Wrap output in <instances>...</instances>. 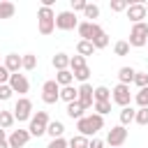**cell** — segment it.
Segmentation results:
<instances>
[{"mask_svg": "<svg viewBox=\"0 0 148 148\" xmlns=\"http://www.w3.org/2000/svg\"><path fill=\"white\" fill-rule=\"evenodd\" d=\"M81 67H86V58H83V56H79V53H76V56H72V58H69V69L74 72V69H81Z\"/></svg>", "mask_w": 148, "mask_h": 148, "instance_id": "33", "label": "cell"}, {"mask_svg": "<svg viewBox=\"0 0 148 148\" xmlns=\"http://www.w3.org/2000/svg\"><path fill=\"white\" fill-rule=\"evenodd\" d=\"M9 69L5 67V65H0V86H5V83H9Z\"/></svg>", "mask_w": 148, "mask_h": 148, "instance_id": "41", "label": "cell"}, {"mask_svg": "<svg viewBox=\"0 0 148 148\" xmlns=\"http://www.w3.org/2000/svg\"><path fill=\"white\" fill-rule=\"evenodd\" d=\"M14 120H16V118H14V111H5V109L0 111V127H2V130H9V127L14 125Z\"/></svg>", "mask_w": 148, "mask_h": 148, "instance_id": "23", "label": "cell"}, {"mask_svg": "<svg viewBox=\"0 0 148 148\" xmlns=\"http://www.w3.org/2000/svg\"><path fill=\"white\" fill-rule=\"evenodd\" d=\"M69 58H72V56H67V53H56L51 62H53V67H56L58 72H62V69L69 67Z\"/></svg>", "mask_w": 148, "mask_h": 148, "instance_id": "20", "label": "cell"}, {"mask_svg": "<svg viewBox=\"0 0 148 148\" xmlns=\"http://www.w3.org/2000/svg\"><path fill=\"white\" fill-rule=\"evenodd\" d=\"M92 109H95V113L104 116V113H109V111H111V102H95V104H92Z\"/></svg>", "mask_w": 148, "mask_h": 148, "instance_id": "35", "label": "cell"}, {"mask_svg": "<svg viewBox=\"0 0 148 148\" xmlns=\"http://www.w3.org/2000/svg\"><path fill=\"white\" fill-rule=\"evenodd\" d=\"M76 30H79V37H81V39L90 42V39H92V37H95L102 28H99L95 21H92V23H90V21H83V23H79V28H76Z\"/></svg>", "mask_w": 148, "mask_h": 148, "instance_id": "13", "label": "cell"}, {"mask_svg": "<svg viewBox=\"0 0 148 148\" xmlns=\"http://www.w3.org/2000/svg\"><path fill=\"white\" fill-rule=\"evenodd\" d=\"M49 113L46 111H37L32 118H30V125H28V132H30V136H42V134H46V127H49Z\"/></svg>", "mask_w": 148, "mask_h": 148, "instance_id": "2", "label": "cell"}, {"mask_svg": "<svg viewBox=\"0 0 148 148\" xmlns=\"http://www.w3.org/2000/svg\"><path fill=\"white\" fill-rule=\"evenodd\" d=\"M5 67L9 69V74H18V69L23 67V56H18V53L5 56Z\"/></svg>", "mask_w": 148, "mask_h": 148, "instance_id": "15", "label": "cell"}, {"mask_svg": "<svg viewBox=\"0 0 148 148\" xmlns=\"http://www.w3.org/2000/svg\"><path fill=\"white\" fill-rule=\"evenodd\" d=\"M60 99H65L67 104L76 102V99H79V88H74V86H65V88H60Z\"/></svg>", "mask_w": 148, "mask_h": 148, "instance_id": "17", "label": "cell"}, {"mask_svg": "<svg viewBox=\"0 0 148 148\" xmlns=\"http://www.w3.org/2000/svg\"><path fill=\"white\" fill-rule=\"evenodd\" d=\"M113 51H116V56H127V53H130V42H125V39L116 42Z\"/></svg>", "mask_w": 148, "mask_h": 148, "instance_id": "34", "label": "cell"}, {"mask_svg": "<svg viewBox=\"0 0 148 148\" xmlns=\"http://www.w3.org/2000/svg\"><path fill=\"white\" fill-rule=\"evenodd\" d=\"M146 5L143 2H132L130 7H127V18L132 21V23H141L143 18H146Z\"/></svg>", "mask_w": 148, "mask_h": 148, "instance_id": "12", "label": "cell"}, {"mask_svg": "<svg viewBox=\"0 0 148 148\" xmlns=\"http://www.w3.org/2000/svg\"><path fill=\"white\" fill-rule=\"evenodd\" d=\"M42 99L46 104H56L60 99V86L56 83V79H51V81H46L42 86Z\"/></svg>", "mask_w": 148, "mask_h": 148, "instance_id": "6", "label": "cell"}, {"mask_svg": "<svg viewBox=\"0 0 148 148\" xmlns=\"http://www.w3.org/2000/svg\"><path fill=\"white\" fill-rule=\"evenodd\" d=\"M14 118H16L18 123L32 118V102H30L28 97H18V99H16V104H14Z\"/></svg>", "mask_w": 148, "mask_h": 148, "instance_id": "5", "label": "cell"}, {"mask_svg": "<svg viewBox=\"0 0 148 148\" xmlns=\"http://www.w3.org/2000/svg\"><path fill=\"white\" fill-rule=\"evenodd\" d=\"M14 95V90L9 88V83H5V86H0V102H7L9 97Z\"/></svg>", "mask_w": 148, "mask_h": 148, "instance_id": "38", "label": "cell"}, {"mask_svg": "<svg viewBox=\"0 0 148 148\" xmlns=\"http://www.w3.org/2000/svg\"><path fill=\"white\" fill-rule=\"evenodd\" d=\"M86 5H88L86 0H72V12H74V14H76V12H83Z\"/></svg>", "mask_w": 148, "mask_h": 148, "instance_id": "42", "label": "cell"}, {"mask_svg": "<svg viewBox=\"0 0 148 148\" xmlns=\"http://www.w3.org/2000/svg\"><path fill=\"white\" fill-rule=\"evenodd\" d=\"M46 148H69V141H65L62 136H60V139H51V143H49Z\"/></svg>", "mask_w": 148, "mask_h": 148, "instance_id": "40", "label": "cell"}, {"mask_svg": "<svg viewBox=\"0 0 148 148\" xmlns=\"http://www.w3.org/2000/svg\"><path fill=\"white\" fill-rule=\"evenodd\" d=\"M0 111H2V109H0Z\"/></svg>", "mask_w": 148, "mask_h": 148, "instance_id": "47", "label": "cell"}, {"mask_svg": "<svg viewBox=\"0 0 148 148\" xmlns=\"http://www.w3.org/2000/svg\"><path fill=\"white\" fill-rule=\"evenodd\" d=\"M134 74H136V69H132V67H120V69H118V81H120L123 86H130V83H134Z\"/></svg>", "mask_w": 148, "mask_h": 148, "instance_id": "16", "label": "cell"}, {"mask_svg": "<svg viewBox=\"0 0 148 148\" xmlns=\"http://www.w3.org/2000/svg\"><path fill=\"white\" fill-rule=\"evenodd\" d=\"M62 132H65V125H62L60 120H51V123H49V127H46V134H49L51 139H60V136H62Z\"/></svg>", "mask_w": 148, "mask_h": 148, "instance_id": "19", "label": "cell"}, {"mask_svg": "<svg viewBox=\"0 0 148 148\" xmlns=\"http://www.w3.org/2000/svg\"><path fill=\"white\" fill-rule=\"evenodd\" d=\"M88 136H81V134H76V136H72L69 139V148H88Z\"/></svg>", "mask_w": 148, "mask_h": 148, "instance_id": "29", "label": "cell"}, {"mask_svg": "<svg viewBox=\"0 0 148 148\" xmlns=\"http://www.w3.org/2000/svg\"><path fill=\"white\" fill-rule=\"evenodd\" d=\"M120 148H123V146H120Z\"/></svg>", "mask_w": 148, "mask_h": 148, "instance_id": "46", "label": "cell"}, {"mask_svg": "<svg viewBox=\"0 0 148 148\" xmlns=\"http://www.w3.org/2000/svg\"><path fill=\"white\" fill-rule=\"evenodd\" d=\"M83 106H81V102L76 99V102H72V104H67V116L72 118V120H81L83 118Z\"/></svg>", "mask_w": 148, "mask_h": 148, "instance_id": "18", "label": "cell"}, {"mask_svg": "<svg viewBox=\"0 0 148 148\" xmlns=\"http://www.w3.org/2000/svg\"><path fill=\"white\" fill-rule=\"evenodd\" d=\"M79 102L83 109H90L95 104V88L90 83H81L79 86Z\"/></svg>", "mask_w": 148, "mask_h": 148, "instance_id": "10", "label": "cell"}, {"mask_svg": "<svg viewBox=\"0 0 148 148\" xmlns=\"http://www.w3.org/2000/svg\"><path fill=\"white\" fill-rule=\"evenodd\" d=\"M7 141H9V148H23V146L30 141V132H28V130H14V132L7 136Z\"/></svg>", "mask_w": 148, "mask_h": 148, "instance_id": "11", "label": "cell"}, {"mask_svg": "<svg viewBox=\"0 0 148 148\" xmlns=\"http://www.w3.org/2000/svg\"><path fill=\"white\" fill-rule=\"evenodd\" d=\"M0 148H9V141H7V136H5V130L0 127Z\"/></svg>", "mask_w": 148, "mask_h": 148, "instance_id": "43", "label": "cell"}, {"mask_svg": "<svg viewBox=\"0 0 148 148\" xmlns=\"http://www.w3.org/2000/svg\"><path fill=\"white\" fill-rule=\"evenodd\" d=\"M76 53H79V56H83V58H86V56H92V53H95V46H92V42H86V39H81V42L76 44Z\"/></svg>", "mask_w": 148, "mask_h": 148, "instance_id": "22", "label": "cell"}, {"mask_svg": "<svg viewBox=\"0 0 148 148\" xmlns=\"http://www.w3.org/2000/svg\"><path fill=\"white\" fill-rule=\"evenodd\" d=\"M95 102H111V90L106 86H97L95 88Z\"/></svg>", "mask_w": 148, "mask_h": 148, "instance_id": "26", "label": "cell"}, {"mask_svg": "<svg viewBox=\"0 0 148 148\" xmlns=\"http://www.w3.org/2000/svg\"><path fill=\"white\" fill-rule=\"evenodd\" d=\"M125 139H127V130H125L123 125L111 127V130H109V134H106V143H109L111 148H120V146L125 143Z\"/></svg>", "mask_w": 148, "mask_h": 148, "instance_id": "9", "label": "cell"}, {"mask_svg": "<svg viewBox=\"0 0 148 148\" xmlns=\"http://www.w3.org/2000/svg\"><path fill=\"white\" fill-rule=\"evenodd\" d=\"M134 83L139 86V90L146 88V86H148V74H146V72H136V74H134Z\"/></svg>", "mask_w": 148, "mask_h": 148, "instance_id": "36", "label": "cell"}, {"mask_svg": "<svg viewBox=\"0 0 148 148\" xmlns=\"http://www.w3.org/2000/svg\"><path fill=\"white\" fill-rule=\"evenodd\" d=\"M37 18H39V32H42V35H51V32L56 30V14H53V9L39 7Z\"/></svg>", "mask_w": 148, "mask_h": 148, "instance_id": "3", "label": "cell"}, {"mask_svg": "<svg viewBox=\"0 0 148 148\" xmlns=\"http://www.w3.org/2000/svg\"><path fill=\"white\" fill-rule=\"evenodd\" d=\"M9 88H12L14 92L25 95V92H28V88H30V83H28L25 74H12V76H9Z\"/></svg>", "mask_w": 148, "mask_h": 148, "instance_id": "14", "label": "cell"}, {"mask_svg": "<svg viewBox=\"0 0 148 148\" xmlns=\"http://www.w3.org/2000/svg\"><path fill=\"white\" fill-rule=\"evenodd\" d=\"M102 127H104V116H99V113H90V116H83L81 120H76V130H79L81 136H92L95 139V134Z\"/></svg>", "mask_w": 148, "mask_h": 148, "instance_id": "1", "label": "cell"}, {"mask_svg": "<svg viewBox=\"0 0 148 148\" xmlns=\"http://www.w3.org/2000/svg\"><path fill=\"white\" fill-rule=\"evenodd\" d=\"M56 28H60V30H74V28H79L76 14L74 12H60V14H56Z\"/></svg>", "mask_w": 148, "mask_h": 148, "instance_id": "8", "label": "cell"}, {"mask_svg": "<svg viewBox=\"0 0 148 148\" xmlns=\"http://www.w3.org/2000/svg\"><path fill=\"white\" fill-rule=\"evenodd\" d=\"M88 148H104V141H102V139H92V141L88 143Z\"/></svg>", "mask_w": 148, "mask_h": 148, "instance_id": "44", "label": "cell"}, {"mask_svg": "<svg viewBox=\"0 0 148 148\" xmlns=\"http://www.w3.org/2000/svg\"><path fill=\"white\" fill-rule=\"evenodd\" d=\"M16 12L14 2H7V0H0V18H12Z\"/></svg>", "mask_w": 148, "mask_h": 148, "instance_id": "24", "label": "cell"}, {"mask_svg": "<svg viewBox=\"0 0 148 148\" xmlns=\"http://www.w3.org/2000/svg\"><path fill=\"white\" fill-rule=\"evenodd\" d=\"M127 7H130L127 0H113V2H111V9H113V12H125Z\"/></svg>", "mask_w": 148, "mask_h": 148, "instance_id": "39", "label": "cell"}, {"mask_svg": "<svg viewBox=\"0 0 148 148\" xmlns=\"http://www.w3.org/2000/svg\"><path fill=\"white\" fill-rule=\"evenodd\" d=\"M72 74H74V79H76V81H81V83H88V76H90V67L86 65V67H81V69H74Z\"/></svg>", "mask_w": 148, "mask_h": 148, "instance_id": "31", "label": "cell"}, {"mask_svg": "<svg viewBox=\"0 0 148 148\" xmlns=\"http://www.w3.org/2000/svg\"><path fill=\"white\" fill-rule=\"evenodd\" d=\"M35 67H37V56H35V53H25V56H23V69L30 72V69H35Z\"/></svg>", "mask_w": 148, "mask_h": 148, "instance_id": "32", "label": "cell"}, {"mask_svg": "<svg viewBox=\"0 0 148 148\" xmlns=\"http://www.w3.org/2000/svg\"><path fill=\"white\" fill-rule=\"evenodd\" d=\"M72 81H74V74H72V69H62V72H58V74H56V83H58L60 88H65V86H72Z\"/></svg>", "mask_w": 148, "mask_h": 148, "instance_id": "21", "label": "cell"}, {"mask_svg": "<svg viewBox=\"0 0 148 148\" xmlns=\"http://www.w3.org/2000/svg\"><path fill=\"white\" fill-rule=\"evenodd\" d=\"M146 12H148V5H146Z\"/></svg>", "mask_w": 148, "mask_h": 148, "instance_id": "45", "label": "cell"}, {"mask_svg": "<svg viewBox=\"0 0 148 148\" xmlns=\"http://www.w3.org/2000/svg\"><path fill=\"white\" fill-rule=\"evenodd\" d=\"M148 44V23L141 21V23H134L132 30H130V46H146Z\"/></svg>", "mask_w": 148, "mask_h": 148, "instance_id": "4", "label": "cell"}, {"mask_svg": "<svg viewBox=\"0 0 148 148\" xmlns=\"http://www.w3.org/2000/svg\"><path fill=\"white\" fill-rule=\"evenodd\" d=\"M134 116H136V111L132 109V106H125L123 111H120V125L125 127V125H130L132 120H134Z\"/></svg>", "mask_w": 148, "mask_h": 148, "instance_id": "27", "label": "cell"}, {"mask_svg": "<svg viewBox=\"0 0 148 148\" xmlns=\"http://www.w3.org/2000/svg\"><path fill=\"white\" fill-rule=\"evenodd\" d=\"M134 102L139 104V109H146V106H148V86L141 88V90L134 95Z\"/></svg>", "mask_w": 148, "mask_h": 148, "instance_id": "28", "label": "cell"}, {"mask_svg": "<svg viewBox=\"0 0 148 148\" xmlns=\"http://www.w3.org/2000/svg\"><path fill=\"white\" fill-rule=\"evenodd\" d=\"M83 16H86V18H88V21L92 23V18H97V16H99V7H97V5H90V2H88V5H86V9H83Z\"/></svg>", "mask_w": 148, "mask_h": 148, "instance_id": "30", "label": "cell"}, {"mask_svg": "<svg viewBox=\"0 0 148 148\" xmlns=\"http://www.w3.org/2000/svg\"><path fill=\"white\" fill-rule=\"evenodd\" d=\"M90 42H92V46H95V51H97V49H104V46L109 44V35H106L104 30H99V32H97V35H95V37H92Z\"/></svg>", "mask_w": 148, "mask_h": 148, "instance_id": "25", "label": "cell"}, {"mask_svg": "<svg viewBox=\"0 0 148 148\" xmlns=\"http://www.w3.org/2000/svg\"><path fill=\"white\" fill-rule=\"evenodd\" d=\"M111 99L118 104V106H130V102H132V92H130V86H123V83H118L113 90H111Z\"/></svg>", "mask_w": 148, "mask_h": 148, "instance_id": "7", "label": "cell"}, {"mask_svg": "<svg viewBox=\"0 0 148 148\" xmlns=\"http://www.w3.org/2000/svg\"><path fill=\"white\" fill-rule=\"evenodd\" d=\"M134 123H139V125H148V106L136 111V116H134Z\"/></svg>", "mask_w": 148, "mask_h": 148, "instance_id": "37", "label": "cell"}]
</instances>
